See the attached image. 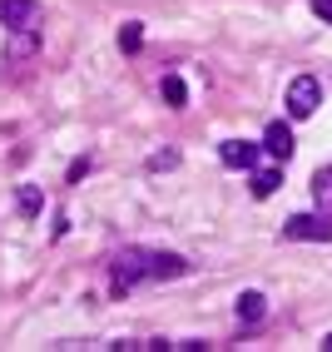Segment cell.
<instances>
[{
	"label": "cell",
	"instance_id": "6da1fadb",
	"mask_svg": "<svg viewBox=\"0 0 332 352\" xmlns=\"http://www.w3.org/2000/svg\"><path fill=\"white\" fill-rule=\"evenodd\" d=\"M188 273V258L179 253H159V248H124V253H114V263H109V278H114V288L129 293L139 283H164V278H184Z\"/></svg>",
	"mask_w": 332,
	"mask_h": 352
},
{
	"label": "cell",
	"instance_id": "7a4b0ae2",
	"mask_svg": "<svg viewBox=\"0 0 332 352\" xmlns=\"http://www.w3.org/2000/svg\"><path fill=\"white\" fill-rule=\"evenodd\" d=\"M283 239H293V243H332V219L327 214H293L283 223Z\"/></svg>",
	"mask_w": 332,
	"mask_h": 352
},
{
	"label": "cell",
	"instance_id": "3957f363",
	"mask_svg": "<svg viewBox=\"0 0 332 352\" xmlns=\"http://www.w3.org/2000/svg\"><path fill=\"white\" fill-rule=\"evenodd\" d=\"M318 104H322V85H318L313 75H298V80L288 85V114H293V120H307Z\"/></svg>",
	"mask_w": 332,
	"mask_h": 352
},
{
	"label": "cell",
	"instance_id": "277c9868",
	"mask_svg": "<svg viewBox=\"0 0 332 352\" xmlns=\"http://www.w3.org/2000/svg\"><path fill=\"white\" fill-rule=\"evenodd\" d=\"M0 25L5 30H35L40 25V0H0Z\"/></svg>",
	"mask_w": 332,
	"mask_h": 352
},
{
	"label": "cell",
	"instance_id": "5b68a950",
	"mask_svg": "<svg viewBox=\"0 0 332 352\" xmlns=\"http://www.w3.org/2000/svg\"><path fill=\"white\" fill-rule=\"evenodd\" d=\"M219 159L228 164V169H258V144H248V139H223Z\"/></svg>",
	"mask_w": 332,
	"mask_h": 352
},
{
	"label": "cell",
	"instance_id": "8992f818",
	"mask_svg": "<svg viewBox=\"0 0 332 352\" xmlns=\"http://www.w3.org/2000/svg\"><path fill=\"white\" fill-rule=\"evenodd\" d=\"M233 313H239V322H243V327H258V322L268 318V298L248 288V293H239V302H233Z\"/></svg>",
	"mask_w": 332,
	"mask_h": 352
},
{
	"label": "cell",
	"instance_id": "52a82bcc",
	"mask_svg": "<svg viewBox=\"0 0 332 352\" xmlns=\"http://www.w3.org/2000/svg\"><path fill=\"white\" fill-rule=\"evenodd\" d=\"M263 149H268L273 159L288 164V159H293V129L283 124V120H273V124H268V134H263Z\"/></svg>",
	"mask_w": 332,
	"mask_h": 352
},
{
	"label": "cell",
	"instance_id": "ba28073f",
	"mask_svg": "<svg viewBox=\"0 0 332 352\" xmlns=\"http://www.w3.org/2000/svg\"><path fill=\"white\" fill-rule=\"evenodd\" d=\"M313 204H318V214L332 219V164L313 174Z\"/></svg>",
	"mask_w": 332,
	"mask_h": 352
},
{
	"label": "cell",
	"instance_id": "9c48e42d",
	"mask_svg": "<svg viewBox=\"0 0 332 352\" xmlns=\"http://www.w3.org/2000/svg\"><path fill=\"white\" fill-rule=\"evenodd\" d=\"M35 35H40V25H35V30H10L5 55H10V60H25V55H35Z\"/></svg>",
	"mask_w": 332,
	"mask_h": 352
},
{
	"label": "cell",
	"instance_id": "30bf717a",
	"mask_svg": "<svg viewBox=\"0 0 332 352\" xmlns=\"http://www.w3.org/2000/svg\"><path fill=\"white\" fill-rule=\"evenodd\" d=\"M159 95H164V104H169V109H184V104H188V85H184L179 75H164Z\"/></svg>",
	"mask_w": 332,
	"mask_h": 352
},
{
	"label": "cell",
	"instance_id": "8fae6325",
	"mask_svg": "<svg viewBox=\"0 0 332 352\" xmlns=\"http://www.w3.org/2000/svg\"><path fill=\"white\" fill-rule=\"evenodd\" d=\"M278 184H283V169H253V199L278 194Z\"/></svg>",
	"mask_w": 332,
	"mask_h": 352
},
{
	"label": "cell",
	"instance_id": "7c38bea8",
	"mask_svg": "<svg viewBox=\"0 0 332 352\" xmlns=\"http://www.w3.org/2000/svg\"><path fill=\"white\" fill-rule=\"evenodd\" d=\"M139 45H144V25H139V20H124V30H120V50L134 55Z\"/></svg>",
	"mask_w": 332,
	"mask_h": 352
},
{
	"label": "cell",
	"instance_id": "4fadbf2b",
	"mask_svg": "<svg viewBox=\"0 0 332 352\" xmlns=\"http://www.w3.org/2000/svg\"><path fill=\"white\" fill-rule=\"evenodd\" d=\"M15 208H20L25 219H35V214H40V189H35V184H25V189L15 194Z\"/></svg>",
	"mask_w": 332,
	"mask_h": 352
},
{
	"label": "cell",
	"instance_id": "5bb4252c",
	"mask_svg": "<svg viewBox=\"0 0 332 352\" xmlns=\"http://www.w3.org/2000/svg\"><path fill=\"white\" fill-rule=\"evenodd\" d=\"M174 164H179V149H164V154L149 159V169H174Z\"/></svg>",
	"mask_w": 332,
	"mask_h": 352
},
{
	"label": "cell",
	"instance_id": "9a60e30c",
	"mask_svg": "<svg viewBox=\"0 0 332 352\" xmlns=\"http://www.w3.org/2000/svg\"><path fill=\"white\" fill-rule=\"evenodd\" d=\"M85 174H89V159H75V164H69V174H65V179H69V184H80Z\"/></svg>",
	"mask_w": 332,
	"mask_h": 352
},
{
	"label": "cell",
	"instance_id": "2e32d148",
	"mask_svg": "<svg viewBox=\"0 0 332 352\" xmlns=\"http://www.w3.org/2000/svg\"><path fill=\"white\" fill-rule=\"evenodd\" d=\"M313 15H318V20H327V25H332V0H313Z\"/></svg>",
	"mask_w": 332,
	"mask_h": 352
},
{
	"label": "cell",
	"instance_id": "e0dca14e",
	"mask_svg": "<svg viewBox=\"0 0 332 352\" xmlns=\"http://www.w3.org/2000/svg\"><path fill=\"white\" fill-rule=\"evenodd\" d=\"M322 352H332V333H327V338H322Z\"/></svg>",
	"mask_w": 332,
	"mask_h": 352
}]
</instances>
